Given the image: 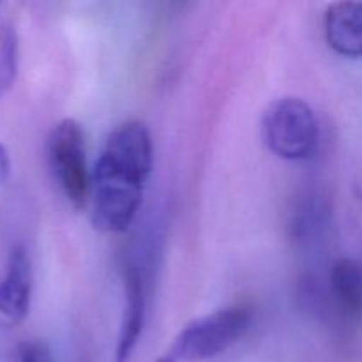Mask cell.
<instances>
[{
  "mask_svg": "<svg viewBox=\"0 0 362 362\" xmlns=\"http://www.w3.org/2000/svg\"><path fill=\"white\" fill-rule=\"evenodd\" d=\"M154 165V145L140 120L117 126L92 170V225L105 233H122L133 225Z\"/></svg>",
  "mask_w": 362,
  "mask_h": 362,
  "instance_id": "obj_1",
  "label": "cell"
},
{
  "mask_svg": "<svg viewBox=\"0 0 362 362\" xmlns=\"http://www.w3.org/2000/svg\"><path fill=\"white\" fill-rule=\"evenodd\" d=\"M262 138L269 151L286 161H304L318 147L320 126L313 108L299 98H279L262 115Z\"/></svg>",
  "mask_w": 362,
  "mask_h": 362,
  "instance_id": "obj_2",
  "label": "cell"
},
{
  "mask_svg": "<svg viewBox=\"0 0 362 362\" xmlns=\"http://www.w3.org/2000/svg\"><path fill=\"white\" fill-rule=\"evenodd\" d=\"M253 318V310L244 304H233L197 318L177 334L170 356L182 361L218 357L250 332Z\"/></svg>",
  "mask_w": 362,
  "mask_h": 362,
  "instance_id": "obj_3",
  "label": "cell"
},
{
  "mask_svg": "<svg viewBox=\"0 0 362 362\" xmlns=\"http://www.w3.org/2000/svg\"><path fill=\"white\" fill-rule=\"evenodd\" d=\"M48 159L57 184L73 209L83 211L92 193V173L87 168L85 134L74 119H62L48 136Z\"/></svg>",
  "mask_w": 362,
  "mask_h": 362,
  "instance_id": "obj_4",
  "label": "cell"
},
{
  "mask_svg": "<svg viewBox=\"0 0 362 362\" xmlns=\"http://www.w3.org/2000/svg\"><path fill=\"white\" fill-rule=\"evenodd\" d=\"M32 299V264L23 246H14L0 279V315L11 324L25 320Z\"/></svg>",
  "mask_w": 362,
  "mask_h": 362,
  "instance_id": "obj_5",
  "label": "cell"
},
{
  "mask_svg": "<svg viewBox=\"0 0 362 362\" xmlns=\"http://www.w3.org/2000/svg\"><path fill=\"white\" fill-rule=\"evenodd\" d=\"M145 310H147V297H145L144 276L138 267L129 265L124 271V311L119 338H117L115 362H127L133 356L144 332Z\"/></svg>",
  "mask_w": 362,
  "mask_h": 362,
  "instance_id": "obj_6",
  "label": "cell"
},
{
  "mask_svg": "<svg viewBox=\"0 0 362 362\" xmlns=\"http://www.w3.org/2000/svg\"><path fill=\"white\" fill-rule=\"evenodd\" d=\"M324 32L327 45L338 55L362 57V2H332L325 11Z\"/></svg>",
  "mask_w": 362,
  "mask_h": 362,
  "instance_id": "obj_7",
  "label": "cell"
},
{
  "mask_svg": "<svg viewBox=\"0 0 362 362\" xmlns=\"http://www.w3.org/2000/svg\"><path fill=\"white\" fill-rule=\"evenodd\" d=\"M331 293L336 304L352 320L362 318V265L341 258L331 269Z\"/></svg>",
  "mask_w": 362,
  "mask_h": 362,
  "instance_id": "obj_8",
  "label": "cell"
},
{
  "mask_svg": "<svg viewBox=\"0 0 362 362\" xmlns=\"http://www.w3.org/2000/svg\"><path fill=\"white\" fill-rule=\"evenodd\" d=\"M18 73V34L13 23L0 25V98L9 92Z\"/></svg>",
  "mask_w": 362,
  "mask_h": 362,
  "instance_id": "obj_9",
  "label": "cell"
},
{
  "mask_svg": "<svg viewBox=\"0 0 362 362\" xmlns=\"http://www.w3.org/2000/svg\"><path fill=\"white\" fill-rule=\"evenodd\" d=\"M16 362H55L52 350L41 339L23 341L16 350Z\"/></svg>",
  "mask_w": 362,
  "mask_h": 362,
  "instance_id": "obj_10",
  "label": "cell"
},
{
  "mask_svg": "<svg viewBox=\"0 0 362 362\" xmlns=\"http://www.w3.org/2000/svg\"><path fill=\"white\" fill-rule=\"evenodd\" d=\"M11 177V156L9 148L4 144H0V186L9 180Z\"/></svg>",
  "mask_w": 362,
  "mask_h": 362,
  "instance_id": "obj_11",
  "label": "cell"
},
{
  "mask_svg": "<svg viewBox=\"0 0 362 362\" xmlns=\"http://www.w3.org/2000/svg\"><path fill=\"white\" fill-rule=\"evenodd\" d=\"M156 362H177V359H175V357H172V356H170V354H166V356L159 357V359L156 361Z\"/></svg>",
  "mask_w": 362,
  "mask_h": 362,
  "instance_id": "obj_12",
  "label": "cell"
}]
</instances>
